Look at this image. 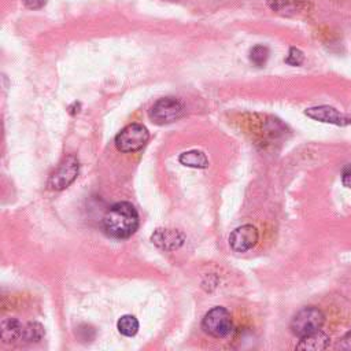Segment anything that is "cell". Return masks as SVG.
I'll return each instance as SVG.
<instances>
[{
	"mask_svg": "<svg viewBox=\"0 0 351 351\" xmlns=\"http://www.w3.org/2000/svg\"><path fill=\"white\" fill-rule=\"evenodd\" d=\"M25 325L16 318H4L1 321V340L5 343H14L23 336Z\"/></svg>",
	"mask_w": 351,
	"mask_h": 351,
	"instance_id": "obj_10",
	"label": "cell"
},
{
	"mask_svg": "<svg viewBox=\"0 0 351 351\" xmlns=\"http://www.w3.org/2000/svg\"><path fill=\"white\" fill-rule=\"evenodd\" d=\"M202 328L213 337H226L233 329L232 317L225 307H213L204 315L202 321Z\"/></svg>",
	"mask_w": 351,
	"mask_h": 351,
	"instance_id": "obj_4",
	"label": "cell"
},
{
	"mask_svg": "<svg viewBox=\"0 0 351 351\" xmlns=\"http://www.w3.org/2000/svg\"><path fill=\"white\" fill-rule=\"evenodd\" d=\"M341 182L344 186L351 188V165H347L341 171Z\"/></svg>",
	"mask_w": 351,
	"mask_h": 351,
	"instance_id": "obj_17",
	"label": "cell"
},
{
	"mask_svg": "<svg viewBox=\"0 0 351 351\" xmlns=\"http://www.w3.org/2000/svg\"><path fill=\"white\" fill-rule=\"evenodd\" d=\"M304 56L302 53V51H299L298 48H291L288 52V56L285 58V62L291 66H299L303 62Z\"/></svg>",
	"mask_w": 351,
	"mask_h": 351,
	"instance_id": "obj_16",
	"label": "cell"
},
{
	"mask_svg": "<svg viewBox=\"0 0 351 351\" xmlns=\"http://www.w3.org/2000/svg\"><path fill=\"white\" fill-rule=\"evenodd\" d=\"M306 115L321 121V122H328V123H335V125H347L351 122V117L344 115L335 110L333 107L328 106H319V107H313L306 110Z\"/></svg>",
	"mask_w": 351,
	"mask_h": 351,
	"instance_id": "obj_9",
	"label": "cell"
},
{
	"mask_svg": "<svg viewBox=\"0 0 351 351\" xmlns=\"http://www.w3.org/2000/svg\"><path fill=\"white\" fill-rule=\"evenodd\" d=\"M151 241L160 250L165 251H174L180 248L184 241L185 236L178 229H170V228H158L151 234Z\"/></svg>",
	"mask_w": 351,
	"mask_h": 351,
	"instance_id": "obj_8",
	"label": "cell"
},
{
	"mask_svg": "<svg viewBox=\"0 0 351 351\" xmlns=\"http://www.w3.org/2000/svg\"><path fill=\"white\" fill-rule=\"evenodd\" d=\"M44 337V328L38 322H29L25 325L22 340L25 341H40Z\"/></svg>",
	"mask_w": 351,
	"mask_h": 351,
	"instance_id": "obj_14",
	"label": "cell"
},
{
	"mask_svg": "<svg viewBox=\"0 0 351 351\" xmlns=\"http://www.w3.org/2000/svg\"><path fill=\"white\" fill-rule=\"evenodd\" d=\"M149 138V133L145 126L140 123H130L125 126L115 136V147L121 152H134L141 149Z\"/></svg>",
	"mask_w": 351,
	"mask_h": 351,
	"instance_id": "obj_3",
	"label": "cell"
},
{
	"mask_svg": "<svg viewBox=\"0 0 351 351\" xmlns=\"http://www.w3.org/2000/svg\"><path fill=\"white\" fill-rule=\"evenodd\" d=\"M325 322L324 313L317 307H304L299 310L291 321V330L295 336L303 337L322 328Z\"/></svg>",
	"mask_w": 351,
	"mask_h": 351,
	"instance_id": "obj_2",
	"label": "cell"
},
{
	"mask_svg": "<svg viewBox=\"0 0 351 351\" xmlns=\"http://www.w3.org/2000/svg\"><path fill=\"white\" fill-rule=\"evenodd\" d=\"M25 1V5L32 8V10H36V8H41L47 0H23Z\"/></svg>",
	"mask_w": 351,
	"mask_h": 351,
	"instance_id": "obj_18",
	"label": "cell"
},
{
	"mask_svg": "<svg viewBox=\"0 0 351 351\" xmlns=\"http://www.w3.org/2000/svg\"><path fill=\"white\" fill-rule=\"evenodd\" d=\"M182 104L176 97H162L154 103L149 117L155 123L163 125L178 119L182 115Z\"/></svg>",
	"mask_w": 351,
	"mask_h": 351,
	"instance_id": "obj_6",
	"label": "cell"
},
{
	"mask_svg": "<svg viewBox=\"0 0 351 351\" xmlns=\"http://www.w3.org/2000/svg\"><path fill=\"white\" fill-rule=\"evenodd\" d=\"M180 163L188 167H196V169H206L208 166V160L204 152L197 151V149H192V151H186L182 152L178 158Z\"/></svg>",
	"mask_w": 351,
	"mask_h": 351,
	"instance_id": "obj_12",
	"label": "cell"
},
{
	"mask_svg": "<svg viewBox=\"0 0 351 351\" xmlns=\"http://www.w3.org/2000/svg\"><path fill=\"white\" fill-rule=\"evenodd\" d=\"M117 328H118V332L123 336H128V337H132L137 333L138 330V321L134 315H130V314H125L122 315L118 322H117Z\"/></svg>",
	"mask_w": 351,
	"mask_h": 351,
	"instance_id": "obj_13",
	"label": "cell"
},
{
	"mask_svg": "<svg viewBox=\"0 0 351 351\" xmlns=\"http://www.w3.org/2000/svg\"><path fill=\"white\" fill-rule=\"evenodd\" d=\"M259 239L258 229L252 225H243L236 228L229 236L230 248L234 252H245L256 245Z\"/></svg>",
	"mask_w": 351,
	"mask_h": 351,
	"instance_id": "obj_7",
	"label": "cell"
},
{
	"mask_svg": "<svg viewBox=\"0 0 351 351\" xmlns=\"http://www.w3.org/2000/svg\"><path fill=\"white\" fill-rule=\"evenodd\" d=\"M138 223V213L129 202H118L112 204L103 217V229L114 239L130 237L137 230Z\"/></svg>",
	"mask_w": 351,
	"mask_h": 351,
	"instance_id": "obj_1",
	"label": "cell"
},
{
	"mask_svg": "<svg viewBox=\"0 0 351 351\" xmlns=\"http://www.w3.org/2000/svg\"><path fill=\"white\" fill-rule=\"evenodd\" d=\"M329 343V337L319 330L317 332H313L307 336H303L300 337V341L298 343L296 348L298 350H311V351H318V350H324L326 348Z\"/></svg>",
	"mask_w": 351,
	"mask_h": 351,
	"instance_id": "obj_11",
	"label": "cell"
},
{
	"mask_svg": "<svg viewBox=\"0 0 351 351\" xmlns=\"http://www.w3.org/2000/svg\"><path fill=\"white\" fill-rule=\"evenodd\" d=\"M80 165L78 159L74 155H69L59 165V167L49 176L48 186L53 191H62L67 188L78 176Z\"/></svg>",
	"mask_w": 351,
	"mask_h": 351,
	"instance_id": "obj_5",
	"label": "cell"
},
{
	"mask_svg": "<svg viewBox=\"0 0 351 351\" xmlns=\"http://www.w3.org/2000/svg\"><path fill=\"white\" fill-rule=\"evenodd\" d=\"M269 58V49L265 45H255L252 49H251V53H250V59L251 62L258 66V67H262L266 60Z\"/></svg>",
	"mask_w": 351,
	"mask_h": 351,
	"instance_id": "obj_15",
	"label": "cell"
}]
</instances>
